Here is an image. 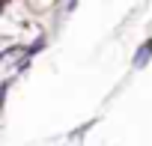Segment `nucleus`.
<instances>
[{"label": "nucleus", "instance_id": "7ed1b4c3", "mask_svg": "<svg viewBox=\"0 0 152 146\" xmlns=\"http://www.w3.org/2000/svg\"><path fill=\"white\" fill-rule=\"evenodd\" d=\"M54 3L57 0H24L27 12H48V9H54Z\"/></svg>", "mask_w": 152, "mask_h": 146}, {"label": "nucleus", "instance_id": "f03ea898", "mask_svg": "<svg viewBox=\"0 0 152 146\" xmlns=\"http://www.w3.org/2000/svg\"><path fill=\"white\" fill-rule=\"evenodd\" d=\"M45 45H48V36H45V33H39L36 39H30V42L24 45V54H27V57H36L39 51H45Z\"/></svg>", "mask_w": 152, "mask_h": 146}, {"label": "nucleus", "instance_id": "20e7f679", "mask_svg": "<svg viewBox=\"0 0 152 146\" xmlns=\"http://www.w3.org/2000/svg\"><path fill=\"white\" fill-rule=\"evenodd\" d=\"M12 78H15V75H9V78H0V110H3L6 93H9V87H12Z\"/></svg>", "mask_w": 152, "mask_h": 146}, {"label": "nucleus", "instance_id": "f257e3e1", "mask_svg": "<svg viewBox=\"0 0 152 146\" xmlns=\"http://www.w3.org/2000/svg\"><path fill=\"white\" fill-rule=\"evenodd\" d=\"M149 60H152V39H146V42H140V45H137L131 66H134V69H146V66H149Z\"/></svg>", "mask_w": 152, "mask_h": 146}]
</instances>
